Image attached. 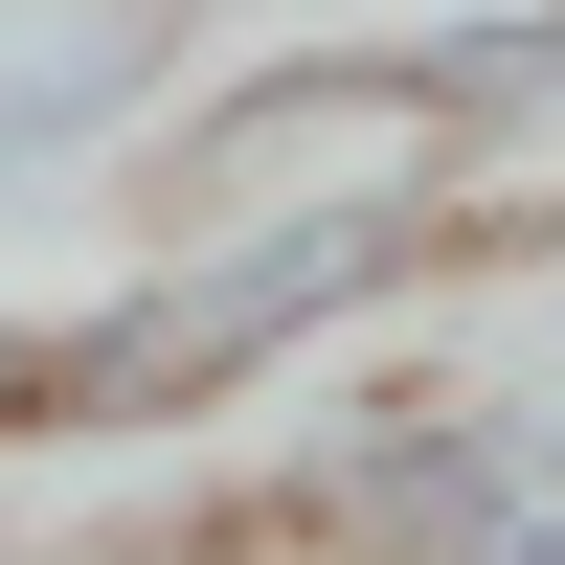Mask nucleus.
<instances>
[{"label":"nucleus","instance_id":"f257e3e1","mask_svg":"<svg viewBox=\"0 0 565 565\" xmlns=\"http://www.w3.org/2000/svg\"><path fill=\"white\" fill-rule=\"evenodd\" d=\"M476 226H498L476 181H295V204L159 226L114 295L45 317V452H136V430H226V407H271L317 340L452 295Z\"/></svg>","mask_w":565,"mask_h":565},{"label":"nucleus","instance_id":"f03ea898","mask_svg":"<svg viewBox=\"0 0 565 565\" xmlns=\"http://www.w3.org/2000/svg\"><path fill=\"white\" fill-rule=\"evenodd\" d=\"M295 565H565V385H385L271 476Z\"/></svg>","mask_w":565,"mask_h":565},{"label":"nucleus","instance_id":"7ed1b4c3","mask_svg":"<svg viewBox=\"0 0 565 565\" xmlns=\"http://www.w3.org/2000/svg\"><path fill=\"white\" fill-rule=\"evenodd\" d=\"M385 45V136L430 181H543L565 159V0H452V23H362Z\"/></svg>","mask_w":565,"mask_h":565},{"label":"nucleus","instance_id":"20e7f679","mask_svg":"<svg viewBox=\"0 0 565 565\" xmlns=\"http://www.w3.org/2000/svg\"><path fill=\"white\" fill-rule=\"evenodd\" d=\"M23 452H45V317L0 295V476H23Z\"/></svg>","mask_w":565,"mask_h":565},{"label":"nucleus","instance_id":"39448f33","mask_svg":"<svg viewBox=\"0 0 565 565\" xmlns=\"http://www.w3.org/2000/svg\"><path fill=\"white\" fill-rule=\"evenodd\" d=\"M23 23H45V0H0V45H23Z\"/></svg>","mask_w":565,"mask_h":565}]
</instances>
